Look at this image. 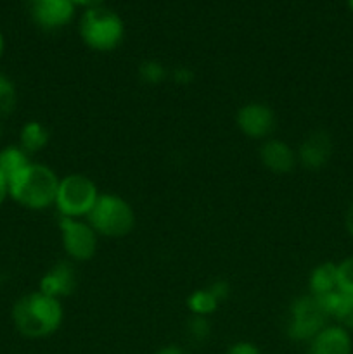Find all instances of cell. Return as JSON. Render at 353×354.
I'll return each instance as SVG.
<instances>
[{
  "label": "cell",
  "instance_id": "obj_23",
  "mask_svg": "<svg viewBox=\"0 0 353 354\" xmlns=\"http://www.w3.org/2000/svg\"><path fill=\"white\" fill-rule=\"evenodd\" d=\"M208 289L211 290V294H213V296L217 297V299L220 301V303L228 297V286L225 282H215V283H211V286L208 287Z\"/></svg>",
  "mask_w": 353,
  "mask_h": 354
},
{
  "label": "cell",
  "instance_id": "obj_11",
  "mask_svg": "<svg viewBox=\"0 0 353 354\" xmlns=\"http://www.w3.org/2000/svg\"><path fill=\"white\" fill-rule=\"evenodd\" d=\"M332 154V140L325 131H315L300 145L298 158L308 169H320L327 165Z\"/></svg>",
  "mask_w": 353,
  "mask_h": 354
},
{
  "label": "cell",
  "instance_id": "obj_7",
  "mask_svg": "<svg viewBox=\"0 0 353 354\" xmlns=\"http://www.w3.org/2000/svg\"><path fill=\"white\" fill-rule=\"evenodd\" d=\"M64 251L76 261H87L96 254L97 237L96 230L89 223L76 218L62 216L59 221Z\"/></svg>",
  "mask_w": 353,
  "mask_h": 354
},
{
  "label": "cell",
  "instance_id": "obj_20",
  "mask_svg": "<svg viewBox=\"0 0 353 354\" xmlns=\"http://www.w3.org/2000/svg\"><path fill=\"white\" fill-rule=\"evenodd\" d=\"M338 290L353 294V256H348L338 265Z\"/></svg>",
  "mask_w": 353,
  "mask_h": 354
},
{
  "label": "cell",
  "instance_id": "obj_18",
  "mask_svg": "<svg viewBox=\"0 0 353 354\" xmlns=\"http://www.w3.org/2000/svg\"><path fill=\"white\" fill-rule=\"evenodd\" d=\"M17 102L16 86L7 78L6 75H0V118H7L12 114Z\"/></svg>",
  "mask_w": 353,
  "mask_h": 354
},
{
  "label": "cell",
  "instance_id": "obj_4",
  "mask_svg": "<svg viewBox=\"0 0 353 354\" xmlns=\"http://www.w3.org/2000/svg\"><path fill=\"white\" fill-rule=\"evenodd\" d=\"M89 225L104 237H123L134 228L135 214L130 204L118 196H99L89 213Z\"/></svg>",
  "mask_w": 353,
  "mask_h": 354
},
{
  "label": "cell",
  "instance_id": "obj_22",
  "mask_svg": "<svg viewBox=\"0 0 353 354\" xmlns=\"http://www.w3.org/2000/svg\"><path fill=\"white\" fill-rule=\"evenodd\" d=\"M225 354H262V353H260V349L256 348L255 344H251V342H235L234 346H230V348L227 349V353Z\"/></svg>",
  "mask_w": 353,
  "mask_h": 354
},
{
  "label": "cell",
  "instance_id": "obj_14",
  "mask_svg": "<svg viewBox=\"0 0 353 354\" xmlns=\"http://www.w3.org/2000/svg\"><path fill=\"white\" fill-rule=\"evenodd\" d=\"M310 294L324 297L338 290V265L327 261L318 265L310 275Z\"/></svg>",
  "mask_w": 353,
  "mask_h": 354
},
{
  "label": "cell",
  "instance_id": "obj_28",
  "mask_svg": "<svg viewBox=\"0 0 353 354\" xmlns=\"http://www.w3.org/2000/svg\"><path fill=\"white\" fill-rule=\"evenodd\" d=\"M346 228H348L350 235L353 237V204L350 206L348 209V214H346Z\"/></svg>",
  "mask_w": 353,
  "mask_h": 354
},
{
  "label": "cell",
  "instance_id": "obj_26",
  "mask_svg": "<svg viewBox=\"0 0 353 354\" xmlns=\"http://www.w3.org/2000/svg\"><path fill=\"white\" fill-rule=\"evenodd\" d=\"M75 6H83L85 9H89V7H96V6H102L104 0H71Z\"/></svg>",
  "mask_w": 353,
  "mask_h": 354
},
{
  "label": "cell",
  "instance_id": "obj_17",
  "mask_svg": "<svg viewBox=\"0 0 353 354\" xmlns=\"http://www.w3.org/2000/svg\"><path fill=\"white\" fill-rule=\"evenodd\" d=\"M189 304V310L194 315H199V317H208V315L215 313L220 304V301L211 294L210 289H199L196 292L190 294V297L187 299Z\"/></svg>",
  "mask_w": 353,
  "mask_h": 354
},
{
  "label": "cell",
  "instance_id": "obj_3",
  "mask_svg": "<svg viewBox=\"0 0 353 354\" xmlns=\"http://www.w3.org/2000/svg\"><path fill=\"white\" fill-rule=\"evenodd\" d=\"M123 33V19L104 6L89 7L80 17V35L93 50H113L121 44Z\"/></svg>",
  "mask_w": 353,
  "mask_h": 354
},
{
  "label": "cell",
  "instance_id": "obj_15",
  "mask_svg": "<svg viewBox=\"0 0 353 354\" xmlns=\"http://www.w3.org/2000/svg\"><path fill=\"white\" fill-rule=\"evenodd\" d=\"M30 162V156L19 145H7L0 151V173L6 176L7 182L19 175Z\"/></svg>",
  "mask_w": 353,
  "mask_h": 354
},
{
  "label": "cell",
  "instance_id": "obj_21",
  "mask_svg": "<svg viewBox=\"0 0 353 354\" xmlns=\"http://www.w3.org/2000/svg\"><path fill=\"white\" fill-rule=\"evenodd\" d=\"M210 322L206 317H199V315H194L189 320V334L194 341H206L210 337Z\"/></svg>",
  "mask_w": 353,
  "mask_h": 354
},
{
  "label": "cell",
  "instance_id": "obj_25",
  "mask_svg": "<svg viewBox=\"0 0 353 354\" xmlns=\"http://www.w3.org/2000/svg\"><path fill=\"white\" fill-rule=\"evenodd\" d=\"M7 197H9V182H7L6 176L0 173V206L6 203Z\"/></svg>",
  "mask_w": 353,
  "mask_h": 354
},
{
  "label": "cell",
  "instance_id": "obj_29",
  "mask_svg": "<svg viewBox=\"0 0 353 354\" xmlns=\"http://www.w3.org/2000/svg\"><path fill=\"white\" fill-rule=\"evenodd\" d=\"M3 48H6V40H3L2 31H0V57H2V54H3Z\"/></svg>",
  "mask_w": 353,
  "mask_h": 354
},
{
  "label": "cell",
  "instance_id": "obj_16",
  "mask_svg": "<svg viewBox=\"0 0 353 354\" xmlns=\"http://www.w3.org/2000/svg\"><path fill=\"white\" fill-rule=\"evenodd\" d=\"M48 142V131L38 121H30L21 128L19 133V147L26 152L28 156L42 151Z\"/></svg>",
  "mask_w": 353,
  "mask_h": 354
},
{
  "label": "cell",
  "instance_id": "obj_12",
  "mask_svg": "<svg viewBox=\"0 0 353 354\" xmlns=\"http://www.w3.org/2000/svg\"><path fill=\"white\" fill-rule=\"evenodd\" d=\"M76 277L75 270L69 263H59L51 272L45 273L40 280V292L54 299L69 296L75 290Z\"/></svg>",
  "mask_w": 353,
  "mask_h": 354
},
{
  "label": "cell",
  "instance_id": "obj_6",
  "mask_svg": "<svg viewBox=\"0 0 353 354\" xmlns=\"http://www.w3.org/2000/svg\"><path fill=\"white\" fill-rule=\"evenodd\" d=\"M329 315L322 304L320 297L303 296L294 301L291 306L289 324H287V335L293 341L310 342L315 335L327 327Z\"/></svg>",
  "mask_w": 353,
  "mask_h": 354
},
{
  "label": "cell",
  "instance_id": "obj_19",
  "mask_svg": "<svg viewBox=\"0 0 353 354\" xmlns=\"http://www.w3.org/2000/svg\"><path fill=\"white\" fill-rule=\"evenodd\" d=\"M138 75H141L142 82L149 83V85H158L166 78V69L158 61H144L138 68Z\"/></svg>",
  "mask_w": 353,
  "mask_h": 354
},
{
  "label": "cell",
  "instance_id": "obj_2",
  "mask_svg": "<svg viewBox=\"0 0 353 354\" xmlns=\"http://www.w3.org/2000/svg\"><path fill=\"white\" fill-rule=\"evenodd\" d=\"M59 182L48 166L30 162L9 182V196L28 209H47L55 203Z\"/></svg>",
  "mask_w": 353,
  "mask_h": 354
},
{
  "label": "cell",
  "instance_id": "obj_5",
  "mask_svg": "<svg viewBox=\"0 0 353 354\" xmlns=\"http://www.w3.org/2000/svg\"><path fill=\"white\" fill-rule=\"evenodd\" d=\"M99 199L96 183L83 175H68L59 182L55 206L62 216L76 218L89 216L93 204Z\"/></svg>",
  "mask_w": 353,
  "mask_h": 354
},
{
  "label": "cell",
  "instance_id": "obj_27",
  "mask_svg": "<svg viewBox=\"0 0 353 354\" xmlns=\"http://www.w3.org/2000/svg\"><path fill=\"white\" fill-rule=\"evenodd\" d=\"M154 354H187L182 348H176V346H166V348H161L159 351Z\"/></svg>",
  "mask_w": 353,
  "mask_h": 354
},
{
  "label": "cell",
  "instance_id": "obj_8",
  "mask_svg": "<svg viewBox=\"0 0 353 354\" xmlns=\"http://www.w3.org/2000/svg\"><path fill=\"white\" fill-rule=\"evenodd\" d=\"M71 0H31V17L44 30H59L75 16Z\"/></svg>",
  "mask_w": 353,
  "mask_h": 354
},
{
  "label": "cell",
  "instance_id": "obj_9",
  "mask_svg": "<svg viewBox=\"0 0 353 354\" xmlns=\"http://www.w3.org/2000/svg\"><path fill=\"white\" fill-rule=\"evenodd\" d=\"M237 124L246 137L265 138L273 131L275 118L269 106L255 102L239 109Z\"/></svg>",
  "mask_w": 353,
  "mask_h": 354
},
{
  "label": "cell",
  "instance_id": "obj_1",
  "mask_svg": "<svg viewBox=\"0 0 353 354\" xmlns=\"http://www.w3.org/2000/svg\"><path fill=\"white\" fill-rule=\"evenodd\" d=\"M16 330L28 339L48 337L62 322V306L59 299L45 296L40 290L23 296L12 308Z\"/></svg>",
  "mask_w": 353,
  "mask_h": 354
},
{
  "label": "cell",
  "instance_id": "obj_30",
  "mask_svg": "<svg viewBox=\"0 0 353 354\" xmlns=\"http://www.w3.org/2000/svg\"><path fill=\"white\" fill-rule=\"evenodd\" d=\"M348 7L353 10V0H348Z\"/></svg>",
  "mask_w": 353,
  "mask_h": 354
},
{
  "label": "cell",
  "instance_id": "obj_13",
  "mask_svg": "<svg viewBox=\"0 0 353 354\" xmlns=\"http://www.w3.org/2000/svg\"><path fill=\"white\" fill-rule=\"evenodd\" d=\"M260 158L266 169L273 173H287L294 168L296 156L293 149L280 140H269L263 144Z\"/></svg>",
  "mask_w": 353,
  "mask_h": 354
},
{
  "label": "cell",
  "instance_id": "obj_10",
  "mask_svg": "<svg viewBox=\"0 0 353 354\" xmlns=\"http://www.w3.org/2000/svg\"><path fill=\"white\" fill-rule=\"evenodd\" d=\"M350 332L339 325H327L308 342V354H352Z\"/></svg>",
  "mask_w": 353,
  "mask_h": 354
},
{
  "label": "cell",
  "instance_id": "obj_24",
  "mask_svg": "<svg viewBox=\"0 0 353 354\" xmlns=\"http://www.w3.org/2000/svg\"><path fill=\"white\" fill-rule=\"evenodd\" d=\"M173 80L176 83H190L192 82V71L187 68H176L173 73Z\"/></svg>",
  "mask_w": 353,
  "mask_h": 354
}]
</instances>
